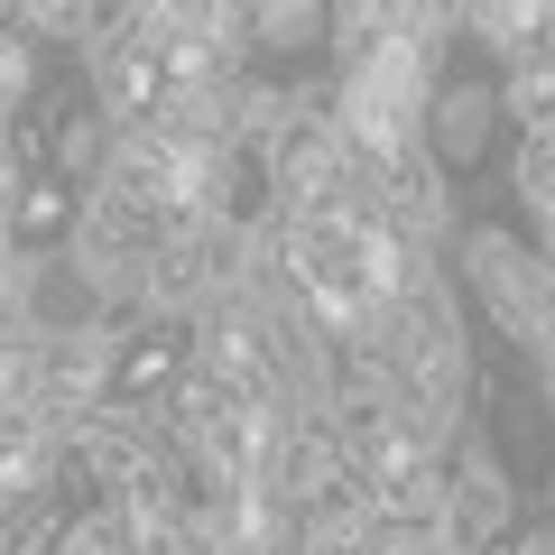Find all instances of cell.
Segmentation results:
<instances>
[{
    "mask_svg": "<svg viewBox=\"0 0 555 555\" xmlns=\"http://www.w3.org/2000/svg\"><path fill=\"white\" fill-rule=\"evenodd\" d=\"M491 130H500V93H491V75H454V83L436 93V120H426L436 158H444V167H473L481 149H491Z\"/></svg>",
    "mask_w": 555,
    "mask_h": 555,
    "instance_id": "6da1fadb",
    "label": "cell"
},
{
    "mask_svg": "<svg viewBox=\"0 0 555 555\" xmlns=\"http://www.w3.org/2000/svg\"><path fill=\"white\" fill-rule=\"evenodd\" d=\"M500 528H509V491H500V473L481 463V473H463V481H454V546H463V555H481Z\"/></svg>",
    "mask_w": 555,
    "mask_h": 555,
    "instance_id": "7a4b0ae2",
    "label": "cell"
},
{
    "mask_svg": "<svg viewBox=\"0 0 555 555\" xmlns=\"http://www.w3.org/2000/svg\"><path fill=\"white\" fill-rule=\"evenodd\" d=\"M65 232V185H28L20 195V241H56Z\"/></svg>",
    "mask_w": 555,
    "mask_h": 555,
    "instance_id": "3957f363",
    "label": "cell"
},
{
    "mask_svg": "<svg viewBox=\"0 0 555 555\" xmlns=\"http://www.w3.org/2000/svg\"><path fill=\"white\" fill-rule=\"evenodd\" d=\"M167 361H177V343H139V352H130V371H120V398H149V389H158V379H167Z\"/></svg>",
    "mask_w": 555,
    "mask_h": 555,
    "instance_id": "277c9868",
    "label": "cell"
}]
</instances>
